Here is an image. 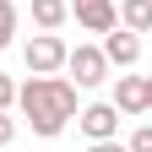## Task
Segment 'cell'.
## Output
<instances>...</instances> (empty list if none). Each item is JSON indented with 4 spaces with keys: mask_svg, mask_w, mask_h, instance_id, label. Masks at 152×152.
<instances>
[{
    "mask_svg": "<svg viewBox=\"0 0 152 152\" xmlns=\"http://www.w3.org/2000/svg\"><path fill=\"white\" fill-rule=\"evenodd\" d=\"M16 141V120H11V109H0V147H11Z\"/></svg>",
    "mask_w": 152,
    "mask_h": 152,
    "instance_id": "cell-11",
    "label": "cell"
},
{
    "mask_svg": "<svg viewBox=\"0 0 152 152\" xmlns=\"http://www.w3.org/2000/svg\"><path fill=\"white\" fill-rule=\"evenodd\" d=\"M120 27L152 33V0H120Z\"/></svg>",
    "mask_w": 152,
    "mask_h": 152,
    "instance_id": "cell-9",
    "label": "cell"
},
{
    "mask_svg": "<svg viewBox=\"0 0 152 152\" xmlns=\"http://www.w3.org/2000/svg\"><path fill=\"white\" fill-rule=\"evenodd\" d=\"M65 71L76 76V87H98L103 76H109V60H103V49L76 44V49H71V60H65Z\"/></svg>",
    "mask_w": 152,
    "mask_h": 152,
    "instance_id": "cell-4",
    "label": "cell"
},
{
    "mask_svg": "<svg viewBox=\"0 0 152 152\" xmlns=\"http://www.w3.org/2000/svg\"><path fill=\"white\" fill-rule=\"evenodd\" d=\"M103 60H109V65H120V71H130V65L141 60V33H130V27L103 33Z\"/></svg>",
    "mask_w": 152,
    "mask_h": 152,
    "instance_id": "cell-6",
    "label": "cell"
},
{
    "mask_svg": "<svg viewBox=\"0 0 152 152\" xmlns=\"http://www.w3.org/2000/svg\"><path fill=\"white\" fill-rule=\"evenodd\" d=\"M76 125L87 130V141H120V109L114 103H87L76 114Z\"/></svg>",
    "mask_w": 152,
    "mask_h": 152,
    "instance_id": "cell-3",
    "label": "cell"
},
{
    "mask_svg": "<svg viewBox=\"0 0 152 152\" xmlns=\"http://www.w3.org/2000/svg\"><path fill=\"white\" fill-rule=\"evenodd\" d=\"M71 11H76V22L87 33H114L120 27V6L114 0H71Z\"/></svg>",
    "mask_w": 152,
    "mask_h": 152,
    "instance_id": "cell-5",
    "label": "cell"
},
{
    "mask_svg": "<svg viewBox=\"0 0 152 152\" xmlns=\"http://www.w3.org/2000/svg\"><path fill=\"white\" fill-rule=\"evenodd\" d=\"M87 152H130V147H125V141H92Z\"/></svg>",
    "mask_w": 152,
    "mask_h": 152,
    "instance_id": "cell-14",
    "label": "cell"
},
{
    "mask_svg": "<svg viewBox=\"0 0 152 152\" xmlns=\"http://www.w3.org/2000/svg\"><path fill=\"white\" fill-rule=\"evenodd\" d=\"M11 38H16V6L0 0V49H11Z\"/></svg>",
    "mask_w": 152,
    "mask_h": 152,
    "instance_id": "cell-10",
    "label": "cell"
},
{
    "mask_svg": "<svg viewBox=\"0 0 152 152\" xmlns=\"http://www.w3.org/2000/svg\"><path fill=\"white\" fill-rule=\"evenodd\" d=\"M16 103V82H11V76H0V109H11Z\"/></svg>",
    "mask_w": 152,
    "mask_h": 152,
    "instance_id": "cell-13",
    "label": "cell"
},
{
    "mask_svg": "<svg viewBox=\"0 0 152 152\" xmlns=\"http://www.w3.org/2000/svg\"><path fill=\"white\" fill-rule=\"evenodd\" d=\"M114 109L120 114H147V76H120L114 82Z\"/></svg>",
    "mask_w": 152,
    "mask_h": 152,
    "instance_id": "cell-7",
    "label": "cell"
},
{
    "mask_svg": "<svg viewBox=\"0 0 152 152\" xmlns=\"http://www.w3.org/2000/svg\"><path fill=\"white\" fill-rule=\"evenodd\" d=\"M16 103H22V120L33 125V136H60L76 120V82H65V76H33V82L16 87Z\"/></svg>",
    "mask_w": 152,
    "mask_h": 152,
    "instance_id": "cell-1",
    "label": "cell"
},
{
    "mask_svg": "<svg viewBox=\"0 0 152 152\" xmlns=\"http://www.w3.org/2000/svg\"><path fill=\"white\" fill-rule=\"evenodd\" d=\"M65 16H71V0H33V22L44 33H60Z\"/></svg>",
    "mask_w": 152,
    "mask_h": 152,
    "instance_id": "cell-8",
    "label": "cell"
},
{
    "mask_svg": "<svg viewBox=\"0 0 152 152\" xmlns=\"http://www.w3.org/2000/svg\"><path fill=\"white\" fill-rule=\"evenodd\" d=\"M125 147H130V152H152V125H141V130H136Z\"/></svg>",
    "mask_w": 152,
    "mask_h": 152,
    "instance_id": "cell-12",
    "label": "cell"
},
{
    "mask_svg": "<svg viewBox=\"0 0 152 152\" xmlns=\"http://www.w3.org/2000/svg\"><path fill=\"white\" fill-rule=\"evenodd\" d=\"M147 114H152V76H147Z\"/></svg>",
    "mask_w": 152,
    "mask_h": 152,
    "instance_id": "cell-15",
    "label": "cell"
},
{
    "mask_svg": "<svg viewBox=\"0 0 152 152\" xmlns=\"http://www.w3.org/2000/svg\"><path fill=\"white\" fill-rule=\"evenodd\" d=\"M22 60H27V71H33V76H54V71H65L71 44H65L60 33H38V38H27Z\"/></svg>",
    "mask_w": 152,
    "mask_h": 152,
    "instance_id": "cell-2",
    "label": "cell"
}]
</instances>
